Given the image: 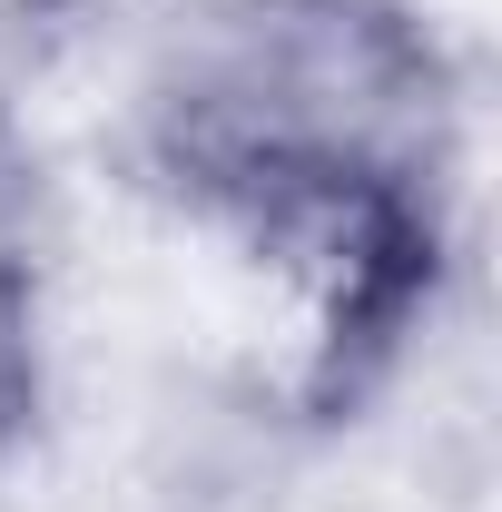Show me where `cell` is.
Segmentation results:
<instances>
[{
	"label": "cell",
	"mask_w": 502,
	"mask_h": 512,
	"mask_svg": "<svg viewBox=\"0 0 502 512\" xmlns=\"http://www.w3.org/2000/svg\"><path fill=\"white\" fill-rule=\"evenodd\" d=\"M453 50L414 0H207L138 89V168L296 296V404L355 414L453 256Z\"/></svg>",
	"instance_id": "obj_1"
},
{
	"label": "cell",
	"mask_w": 502,
	"mask_h": 512,
	"mask_svg": "<svg viewBox=\"0 0 502 512\" xmlns=\"http://www.w3.org/2000/svg\"><path fill=\"white\" fill-rule=\"evenodd\" d=\"M50 394V345H40V266L20 237H0V463L30 444Z\"/></svg>",
	"instance_id": "obj_2"
}]
</instances>
